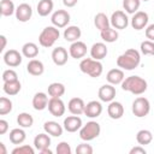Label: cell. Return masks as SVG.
Returning <instances> with one entry per match:
<instances>
[{"label":"cell","mask_w":154,"mask_h":154,"mask_svg":"<svg viewBox=\"0 0 154 154\" xmlns=\"http://www.w3.org/2000/svg\"><path fill=\"white\" fill-rule=\"evenodd\" d=\"M116 88L113 87V84H103L99 88L97 91V96L102 102H111L114 100L116 97Z\"/></svg>","instance_id":"obj_11"},{"label":"cell","mask_w":154,"mask_h":154,"mask_svg":"<svg viewBox=\"0 0 154 154\" xmlns=\"http://www.w3.org/2000/svg\"><path fill=\"white\" fill-rule=\"evenodd\" d=\"M49 146H51V137H49V135L47 132L38 134V135L35 136V138H34V147L38 152H41L45 148H49Z\"/></svg>","instance_id":"obj_26"},{"label":"cell","mask_w":154,"mask_h":154,"mask_svg":"<svg viewBox=\"0 0 154 154\" xmlns=\"http://www.w3.org/2000/svg\"><path fill=\"white\" fill-rule=\"evenodd\" d=\"M69 54L73 59H81L84 58L87 54V45L82 41H75L69 47Z\"/></svg>","instance_id":"obj_13"},{"label":"cell","mask_w":154,"mask_h":154,"mask_svg":"<svg viewBox=\"0 0 154 154\" xmlns=\"http://www.w3.org/2000/svg\"><path fill=\"white\" fill-rule=\"evenodd\" d=\"M141 5V0H123V7L125 10L126 13L134 14L137 12V10L140 8Z\"/></svg>","instance_id":"obj_37"},{"label":"cell","mask_w":154,"mask_h":154,"mask_svg":"<svg viewBox=\"0 0 154 154\" xmlns=\"http://www.w3.org/2000/svg\"><path fill=\"white\" fill-rule=\"evenodd\" d=\"M124 71L122 69H111L107 75H106V79L109 84L117 85V84H122V82L124 81Z\"/></svg>","instance_id":"obj_23"},{"label":"cell","mask_w":154,"mask_h":154,"mask_svg":"<svg viewBox=\"0 0 154 154\" xmlns=\"http://www.w3.org/2000/svg\"><path fill=\"white\" fill-rule=\"evenodd\" d=\"M22 54L17 49H8L4 53V63L10 67H17L22 64Z\"/></svg>","instance_id":"obj_10"},{"label":"cell","mask_w":154,"mask_h":154,"mask_svg":"<svg viewBox=\"0 0 154 154\" xmlns=\"http://www.w3.org/2000/svg\"><path fill=\"white\" fill-rule=\"evenodd\" d=\"M0 11L1 14L5 17H10L13 13H16V7L12 0H1L0 2Z\"/></svg>","instance_id":"obj_36"},{"label":"cell","mask_w":154,"mask_h":154,"mask_svg":"<svg viewBox=\"0 0 154 154\" xmlns=\"http://www.w3.org/2000/svg\"><path fill=\"white\" fill-rule=\"evenodd\" d=\"M141 1H149V0H141Z\"/></svg>","instance_id":"obj_51"},{"label":"cell","mask_w":154,"mask_h":154,"mask_svg":"<svg viewBox=\"0 0 154 154\" xmlns=\"http://www.w3.org/2000/svg\"><path fill=\"white\" fill-rule=\"evenodd\" d=\"M79 70L93 78H97L102 75L103 67L100 60H95L93 58H84L79 63Z\"/></svg>","instance_id":"obj_3"},{"label":"cell","mask_w":154,"mask_h":154,"mask_svg":"<svg viewBox=\"0 0 154 154\" xmlns=\"http://www.w3.org/2000/svg\"><path fill=\"white\" fill-rule=\"evenodd\" d=\"M8 130V123L5 119H0V135H5Z\"/></svg>","instance_id":"obj_46"},{"label":"cell","mask_w":154,"mask_h":154,"mask_svg":"<svg viewBox=\"0 0 154 154\" xmlns=\"http://www.w3.org/2000/svg\"><path fill=\"white\" fill-rule=\"evenodd\" d=\"M22 89V84L19 82V79L17 81H12V82H4L2 84V90L5 94L10 95V96H14L17 95Z\"/></svg>","instance_id":"obj_28"},{"label":"cell","mask_w":154,"mask_h":154,"mask_svg":"<svg viewBox=\"0 0 154 154\" xmlns=\"http://www.w3.org/2000/svg\"><path fill=\"white\" fill-rule=\"evenodd\" d=\"M55 150H57V154H71V152H72L70 144L67 142H65V141L58 143Z\"/></svg>","instance_id":"obj_43"},{"label":"cell","mask_w":154,"mask_h":154,"mask_svg":"<svg viewBox=\"0 0 154 154\" xmlns=\"http://www.w3.org/2000/svg\"><path fill=\"white\" fill-rule=\"evenodd\" d=\"M69 53L64 47H57L52 51V60L57 66H63L67 63Z\"/></svg>","instance_id":"obj_16"},{"label":"cell","mask_w":154,"mask_h":154,"mask_svg":"<svg viewBox=\"0 0 154 154\" xmlns=\"http://www.w3.org/2000/svg\"><path fill=\"white\" fill-rule=\"evenodd\" d=\"M17 79H18V75L14 70L7 69L2 72V82H12V81H17Z\"/></svg>","instance_id":"obj_40"},{"label":"cell","mask_w":154,"mask_h":154,"mask_svg":"<svg viewBox=\"0 0 154 154\" xmlns=\"http://www.w3.org/2000/svg\"><path fill=\"white\" fill-rule=\"evenodd\" d=\"M65 94V85L59 82H53L48 85V95L51 97H61Z\"/></svg>","instance_id":"obj_32"},{"label":"cell","mask_w":154,"mask_h":154,"mask_svg":"<svg viewBox=\"0 0 154 154\" xmlns=\"http://www.w3.org/2000/svg\"><path fill=\"white\" fill-rule=\"evenodd\" d=\"M34 153H35V149L31 146H28V144L16 147L12 150V154H34Z\"/></svg>","instance_id":"obj_41"},{"label":"cell","mask_w":154,"mask_h":154,"mask_svg":"<svg viewBox=\"0 0 154 154\" xmlns=\"http://www.w3.org/2000/svg\"><path fill=\"white\" fill-rule=\"evenodd\" d=\"M140 49H141V53L144 55H154V42L150 40L142 41Z\"/></svg>","instance_id":"obj_39"},{"label":"cell","mask_w":154,"mask_h":154,"mask_svg":"<svg viewBox=\"0 0 154 154\" xmlns=\"http://www.w3.org/2000/svg\"><path fill=\"white\" fill-rule=\"evenodd\" d=\"M67 108H69V111H70L71 114L79 116V114L84 113L85 103H84L83 99H81V97H72L69 101V103H67Z\"/></svg>","instance_id":"obj_19"},{"label":"cell","mask_w":154,"mask_h":154,"mask_svg":"<svg viewBox=\"0 0 154 154\" xmlns=\"http://www.w3.org/2000/svg\"><path fill=\"white\" fill-rule=\"evenodd\" d=\"M100 36H101V38H102L105 42L112 43V42H116V41L118 40L119 34H118L117 29H114V28H111V26H109V28H107V29H105V30L100 31Z\"/></svg>","instance_id":"obj_33"},{"label":"cell","mask_w":154,"mask_h":154,"mask_svg":"<svg viewBox=\"0 0 154 154\" xmlns=\"http://www.w3.org/2000/svg\"><path fill=\"white\" fill-rule=\"evenodd\" d=\"M64 38L67 41V42H75V41H78L81 35H82V31L81 29L77 26V25H70V26H66V29L64 30Z\"/></svg>","instance_id":"obj_25"},{"label":"cell","mask_w":154,"mask_h":154,"mask_svg":"<svg viewBox=\"0 0 154 154\" xmlns=\"http://www.w3.org/2000/svg\"><path fill=\"white\" fill-rule=\"evenodd\" d=\"M26 71L31 76H41L45 72V65L41 60L38 59H30L29 63L26 64Z\"/></svg>","instance_id":"obj_22"},{"label":"cell","mask_w":154,"mask_h":154,"mask_svg":"<svg viewBox=\"0 0 154 154\" xmlns=\"http://www.w3.org/2000/svg\"><path fill=\"white\" fill-rule=\"evenodd\" d=\"M109 22H111V25L117 29V30H123V29H126V26L129 25V18L126 16V13L124 11H114L109 18Z\"/></svg>","instance_id":"obj_7"},{"label":"cell","mask_w":154,"mask_h":154,"mask_svg":"<svg viewBox=\"0 0 154 154\" xmlns=\"http://www.w3.org/2000/svg\"><path fill=\"white\" fill-rule=\"evenodd\" d=\"M148 20H149V17H148L147 12L137 11L136 13H134V16L131 18V26L135 30H142L147 26Z\"/></svg>","instance_id":"obj_12"},{"label":"cell","mask_w":154,"mask_h":154,"mask_svg":"<svg viewBox=\"0 0 154 154\" xmlns=\"http://www.w3.org/2000/svg\"><path fill=\"white\" fill-rule=\"evenodd\" d=\"M47 107H48L49 113L54 117H61V116H64V113L66 111L65 103L60 97H51Z\"/></svg>","instance_id":"obj_9"},{"label":"cell","mask_w":154,"mask_h":154,"mask_svg":"<svg viewBox=\"0 0 154 154\" xmlns=\"http://www.w3.org/2000/svg\"><path fill=\"white\" fill-rule=\"evenodd\" d=\"M53 7H54V4H53L52 0H40L36 8H37L38 16L46 17L53 11Z\"/></svg>","instance_id":"obj_30"},{"label":"cell","mask_w":154,"mask_h":154,"mask_svg":"<svg viewBox=\"0 0 154 154\" xmlns=\"http://www.w3.org/2000/svg\"><path fill=\"white\" fill-rule=\"evenodd\" d=\"M107 113L112 119H120L124 114V106L119 101H111L107 106Z\"/></svg>","instance_id":"obj_21"},{"label":"cell","mask_w":154,"mask_h":154,"mask_svg":"<svg viewBox=\"0 0 154 154\" xmlns=\"http://www.w3.org/2000/svg\"><path fill=\"white\" fill-rule=\"evenodd\" d=\"M0 154H7V150H6L5 144L2 142H0Z\"/></svg>","instance_id":"obj_49"},{"label":"cell","mask_w":154,"mask_h":154,"mask_svg":"<svg viewBox=\"0 0 154 154\" xmlns=\"http://www.w3.org/2000/svg\"><path fill=\"white\" fill-rule=\"evenodd\" d=\"M107 53L108 49L103 42H96L90 48V57L95 60H102L103 58H106Z\"/></svg>","instance_id":"obj_18"},{"label":"cell","mask_w":154,"mask_h":154,"mask_svg":"<svg viewBox=\"0 0 154 154\" xmlns=\"http://www.w3.org/2000/svg\"><path fill=\"white\" fill-rule=\"evenodd\" d=\"M82 119L78 117V116H69L64 119V123H63V126H64V130H66L67 132H76V131H79V129L82 128Z\"/></svg>","instance_id":"obj_15"},{"label":"cell","mask_w":154,"mask_h":154,"mask_svg":"<svg viewBox=\"0 0 154 154\" xmlns=\"http://www.w3.org/2000/svg\"><path fill=\"white\" fill-rule=\"evenodd\" d=\"M12 111V101L6 96L0 97V116H5Z\"/></svg>","instance_id":"obj_38"},{"label":"cell","mask_w":154,"mask_h":154,"mask_svg":"<svg viewBox=\"0 0 154 154\" xmlns=\"http://www.w3.org/2000/svg\"><path fill=\"white\" fill-rule=\"evenodd\" d=\"M22 54L25 57V58H30V59H34L38 55V47L36 43L34 42H26L23 45L22 47Z\"/></svg>","instance_id":"obj_29"},{"label":"cell","mask_w":154,"mask_h":154,"mask_svg":"<svg viewBox=\"0 0 154 154\" xmlns=\"http://www.w3.org/2000/svg\"><path fill=\"white\" fill-rule=\"evenodd\" d=\"M136 141H137V143L141 144V146L149 144V143L153 141V134H152V131H149V130H147V129L140 130V131L136 134Z\"/></svg>","instance_id":"obj_35"},{"label":"cell","mask_w":154,"mask_h":154,"mask_svg":"<svg viewBox=\"0 0 154 154\" xmlns=\"http://www.w3.org/2000/svg\"><path fill=\"white\" fill-rule=\"evenodd\" d=\"M0 40H1V48H0V51L2 52V51L6 48V37H5L4 35H1V36H0Z\"/></svg>","instance_id":"obj_48"},{"label":"cell","mask_w":154,"mask_h":154,"mask_svg":"<svg viewBox=\"0 0 154 154\" xmlns=\"http://www.w3.org/2000/svg\"><path fill=\"white\" fill-rule=\"evenodd\" d=\"M59 36H60L59 28H57L54 25L46 26L38 35V43L45 48H49L57 42Z\"/></svg>","instance_id":"obj_4"},{"label":"cell","mask_w":154,"mask_h":154,"mask_svg":"<svg viewBox=\"0 0 154 154\" xmlns=\"http://www.w3.org/2000/svg\"><path fill=\"white\" fill-rule=\"evenodd\" d=\"M94 25L96 26V29H99L100 31H102V30L109 28L111 22H109V18L103 12H100V13H97L94 17Z\"/></svg>","instance_id":"obj_31"},{"label":"cell","mask_w":154,"mask_h":154,"mask_svg":"<svg viewBox=\"0 0 154 154\" xmlns=\"http://www.w3.org/2000/svg\"><path fill=\"white\" fill-rule=\"evenodd\" d=\"M120 85L123 90L129 91L134 95H142L148 88L147 81L140 76H129L124 78Z\"/></svg>","instance_id":"obj_2"},{"label":"cell","mask_w":154,"mask_h":154,"mask_svg":"<svg viewBox=\"0 0 154 154\" xmlns=\"http://www.w3.org/2000/svg\"><path fill=\"white\" fill-rule=\"evenodd\" d=\"M102 113V105L100 101L93 100L89 101L85 105V109H84V114L88 118H97L100 114Z\"/></svg>","instance_id":"obj_17"},{"label":"cell","mask_w":154,"mask_h":154,"mask_svg":"<svg viewBox=\"0 0 154 154\" xmlns=\"http://www.w3.org/2000/svg\"><path fill=\"white\" fill-rule=\"evenodd\" d=\"M8 138H10V142L13 143V144H22L25 141V138H26V134L23 130V128L19 126V128L12 129L10 131Z\"/></svg>","instance_id":"obj_27"},{"label":"cell","mask_w":154,"mask_h":154,"mask_svg":"<svg viewBox=\"0 0 154 154\" xmlns=\"http://www.w3.org/2000/svg\"><path fill=\"white\" fill-rule=\"evenodd\" d=\"M17 124L23 128V129H28V128H31L32 124H34V118L30 113H26V112H22L18 114L17 117Z\"/></svg>","instance_id":"obj_34"},{"label":"cell","mask_w":154,"mask_h":154,"mask_svg":"<svg viewBox=\"0 0 154 154\" xmlns=\"http://www.w3.org/2000/svg\"><path fill=\"white\" fill-rule=\"evenodd\" d=\"M141 63V54L137 49L135 48H129L126 49L123 54H120L117 58V65L122 70L131 71L135 70Z\"/></svg>","instance_id":"obj_1"},{"label":"cell","mask_w":154,"mask_h":154,"mask_svg":"<svg viewBox=\"0 0 154 154\" xmlns=\"http://www.w3.org/2000/svg\"><path fill=\"white\" fill-rule=\"evenodd\" d=\"M51 22L57 28H66L70 23V13L66 10H57L51 17Z\"/></svg>","instance_id":"obj_8"},{"label":"cell","mask_w":154,"mask_h":154,"mask_svg":"<svg viewBox=\"0 0 154 154\" xmlns=\"http://www.w3.org/2000/svg\"><path fill=\"white\" fill-rule=\"evenodd\" d=\"M40 153H41V154H52V150H51L49 148H45V149H42Z\"/></svg>","instance_id":"obj_50"},{"label":"cell","mask_w":154,"mask_h":154,"mask_svg":"<svg viewBox=\"0 0 154 154\" xmlns=\"http://www.w3.org/2000/svg\"><path fill=\"white\" fill-rule=\"evenodd\" d=\"M16 18L18 22H22V23H25L28 20H30L31 16H32V8L29 4H20L16 7Z\"/></svg>","instance_id":"obj_14"},{"label":"cell","mask_w":154,"mask_h":154,"mask_svg":"<svg viewBox=\"0 0 154 154\" xmlns=\"http://www.w3.org/2000/svg\"><path fill=\"white\" fill-rule=\"evenodd\" d=\"M131 111L134 113L135 117L137 118H143L146 116H148L149 111H150V103L149 100L144 96H138L134 100L132 106H131Z\"/></svg>","instance_id":"obj_6"},{"label":"cell","mask_w":154,"mask_h":154,"mask_svg":"<svg viewBox=\"0 0 154 154\" xmlns=\"http://www.w3.org/2000/svg\"><path fill=\"white\" fill-rule=\"evenodd\" d=\"M43 130L45 132H47L49 136H53V137H59L63 135V131H64V126H61L58 122H54V120H48L43 124Z\"/></svg>","instance_id":"obj_20"},{"label":"cell","mask_w":154,"mask_h":154,"mask_svg":"<svg viewBox=\"0 0 154 154\" xmlns=\"http://www.w3.org/2000/svg\"><path fill=\"white\" fill-rule=\"evenodd\" d=\"M101 132V126L97 122L90 120L85 125H82V128L79 129V138L82 141L89 142L93 141L94 138H96Z\"/></svg>","instance_id":"obj_5"},{"label":"cell","mask_w":154,"mask_h":154,"mask_svg":"<svg viewBox=\"0 0 154 154\" xmlns=\"http://www.w3.org/2000/svg\"><path fill=\"white\" fill-rule=\"evenodd\" d=\"M144 34H146V37L148 40H150V41L154 42V23L153 24H149L148 26H146Z\"/></svg>","instance_id":"obj_44"},{"label":"cell","mask_w":154,"mask_h":154,"mask_svg":"<svg viewBox=\"0 0 154 154\" xmlns=\"http://www.w3.org/2000/svg\"><path fill=\"white\" fill-rule=\"evenodd\" d=\"M77 2H78V0H63V4L66 7H73L77 5Z\"/></svg>","instance_id":"obj_47"},{"label":"cell","mask_w":154,"mask_h":154,"mask_svg":"<svg viewBox=\"0 0 154 154\" xmlns=\"http://www.w3.org/2000/svg\"><path fill=\"white\" fill-rule=\"evenodd\" d=\"M93 152H94L93 147L90 144H88L85 141H84V143H81L76 147V153L77 154H91Z\"/></svg>","instance_id":"obj_42"},{"label":"cell","mask_w":154,"mask_h":154,"mask_svg":"<svg viewBox=\"0 0 154 154\" xmlns=\"http://www.w3.org/2000/svg\"><path fill=\"white\" fill-rule=\"evenodd\" d=\"M146 153H147V150H146L144 147L141 146V144H138V146H136V147H132V148L130 149V152H129V154H146Z\"/></svg>","instance_id":"obj_45"},{"label":"cell","mask_w":154,"mask_h":154,"mask_svg":"<svg viewBox=\"0 0 154 154\" xmlns=\"http://www.w3.org/2000/svg\"><path fill=\"white\" fill-rule=\"evenodd\" d=\"M48 101L49 100H48V96L46 93H42V91L36 93L32 97V107L36 111H43L45 108H47Z\"/></svg>","instance_id":"obj_24"}]
</instances>
